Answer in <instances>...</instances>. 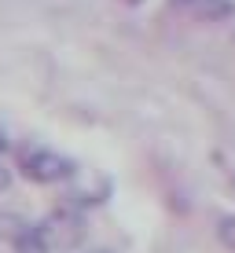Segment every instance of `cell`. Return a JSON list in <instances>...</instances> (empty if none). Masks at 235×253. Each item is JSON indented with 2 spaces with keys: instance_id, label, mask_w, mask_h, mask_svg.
I'll list each match as a JSON object with an SVG mask.
<instances>
[{
  "instance_id": "277c9868",
  "label": "cell",
  "mask_w": 235,
  "mask_h": 253,
  "mask_svg": "<svg viewBox=\"0 0 235 253\" xmlns=\"http://www.w3.org/2000/svg\"><path fill=\"white\" fill-rule=\"evenodd\" d=\"M217 235H221V242H224V246H228V250L235 253V213L221 216V224H217Z\"/></svg>"
},
{
  "instance_id": "5b68a950",
  "label": "cell",
  "mask_w": 235,
  "mask_h": 253,
  "mask_svg": "<svg viewBox=\"0 0 235 253\" xmlns=\"http://www.w3.org/2000/svg\"><path fill=\"white\" fill-rule=\"evenodd\" d=\"M7 184H11V172H7V169H4V165H0V191H4Z\"/></svg>"
},
{
  "instance_id": "8992f818",
  "label": "cell",
  "mask_w": 235,
  "mask_h": 253,
  "mask_svg": "<svg viewBox=\"0 0 235 253\" xmlns=\"http://www.w3.org/2000/svg\"><path fill=\"white\" fill-rule=\"evenodd\" d=\"M4 147H7V139H4V132H0V151H4Z\"/></svg>"
},
{
  "instance_id": "52a82bcc",
  "label": "cell",
  "mask_w": 235,
  "mask_h": 253,
  "mask_svg": "<svg viewBox=\"0 0 235 253\" xmlns=\"http://www.w3.org/2000/svg\"><path fill=\"white\" fill-rule=\"evenodd\" d=\"M125 4H143V0H125Z\"/></svg>"
},
{
  "instance_id": "3957f363",
  "label": "cell",
  "mask_w": 235,
  "mask_h": 253,
  "mask_svg": "<svg viewBox=\"0 0 235 253\" xmlns=\"http://www.w3.org/2000/svg\"><path fill=\"white\" fill-rule=\"evenodd\" d=\"M51 246H48V231L41 228H30V224H26V228L15 235V253H48Z\"/></svg>"
},
{
  "instance_id": "6da1fadb",
  "label": "cell",
  "mask_w": 235,
  "mask_h": 253,
  "mask_svg": "<svg viewBox=\"0 0 235 253\" xmlns=\"http://www.w3.org/2000/svg\"><path fill=\"white\" fill-rule=\"evenodd\" d=\"M19 172L33 184H63L77 172V165L59 151L48 147H22L19 151Z\"/></svg>"
},
{
  "instance_id": "7a4b0ae2",
  "label": "cell",
  "mask_w": 235,
  "mask_h": 253,
  "mask_svg": "<svg viewBox=\"0 0 235 253\" xmlns=\"http://www.w3.org/2000/svg\"><path fill=\"white\" fill-rule=\"evenodd\" d=\"M191 15L198 22H228L235 19V0H195Z\"/></svg>"
}]
</instances>
